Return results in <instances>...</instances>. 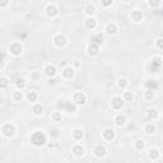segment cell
Wrapping results in <instances>:
<instances>
[{
  "label": "cell",
  "instance_id": "5b68a950",
  "mask_svg": "<svg viewBox=\"0 0 163 163\" xmlns=\"http://www.w3.org/2000/svg\"><path fill=\"white\" fill-rule=\"evenodd\" d=\"M1 133L4 134V136L12 138L14 135V133H16V126H14L13 124H5L1 129Z\"/></svg>",
  "mask_w": 163,
  "mask_h": 163
},
{
  "label": "cell",
  "instance_id": "b9f144b4",
  "mask_svg": "<svg viewBox=\"0 0 163 163\" xmlns=\"http://www.w3.org/2000/svg\"><path fill=\"white\" fill-rule=\"evenodd\" d=\"M5 68V60H4V57H0V70H3Z\"/></svg>",
  "mask_w": 163,
  "mask_h": 163
},
{
  "label": "cell",
  "instance_id": "ba28073f",
  "mask_svg": "<svg viewBox=\"0 0 163 163\" xmlns=\"http://www.w3.org/2000/svg\"><path fill=\"white\" fill-rule=\"evenodd\" d=\"M46 14H47V17H50V18H55V17H57V14H59V9H57L55 4H49V5L46 7Z\"/></svg>",
  "mask_w": 163,
  "mask_h": 163
},
{
  "label": "cell",
  "instance_id": "d6986e66",
  "mask_svg": "<svg viewBox=\"0 0 163 163\" xmlns=\"http://www.w3.org/2000/svg\"><path fill=\"white\" fill-rule=\"evenodd\" d=\"M85 27H87L88 30H94V28L97 27V21H96L93 17H89L87 21H85Z\"/></svg>",
  "mask_w": 163,
  "mask_h": 163
},
{
  "label": "cell",
  "instance_id": "f546056e",
  "mask_svg": "<svg viewBox=\"0 0 163 163\" xmlns=\"http://www.w3.org/2000/svg\"><path fill=\"white\" fill-rule=\"evenodd\" d=\"M9 85V79L7 76H0V89H5Z\"/></svg>",
  "mask_w": 163,
  "mask_h": 163
},
{
  "label": "cell",
  "instance_id": "3957f363",
  "mask_svg": "<svg viewBox=\"0 0 163 163\" xmlns=\"http://www.w3.org/2000/svg\"><path fill=\"white\" fill-rule=\"evenodd\" d=\"M161 66H162V57L161 56L153 57L150 61V68H149L152 73H158L161 70Z\"/></svg>",
  "mask_w": 163,
  "mask_h": 163
},
{
  "label": "cell",
  "instance_id": "7bdbcfd3",
  "mask_svg": "<svg viewBox=\"0 0 163 163\" xmlns=\"http://www.w3.org/2000/svg\"><path fill=\"white\" fill-rule=\"evenodd\" d=\"M121 1H124V3H129L130 0H121Z\"/></svg>",
  "mask_w": 163,
  "mask_h": 163
},
{
  "label": "cell",
  "instance_id": "60d3db41",
  "mask_svg": "<svg viewBox=\"0 0 163 163\" xmlns=\"http://www.w3.org/2000/svg\"><path fill=\"white\" fill-rule=\"evenodd\" d=\"M9 4V0H0V8H5L8 7Z\"/></svg>",
  "mask_w": 163,
  "mask_h": 163
},
{
  "label": "cell",
  "instance_id": "d4e9b609",
  "mask_svg": "<svg viewBox=\"0 0 163 163\" xmlns=\"http://www.w3.org/2000/svg\"><path fill=\"white\" fill-rule=\"evenodd\" d=\"M158 116H159V113H158V110H156V108L148 110V117H149V120H157Z\"/></svg>",
  "mask_w": 163,
  "mask_h": 163
},
{
  "label": "cell",
  "instance_id": "836d02e7",
  "mask_svg": "<svg viewBox=\"0 0 163 163\" xmlns=\"http://www.w3.org/2000/svg\"><path fill=\"white\" fill-rule=\"evenodd\" d=\"M31 79L33 82H38L41 79V73H40V71H37V70L32 71V73H31Z\"/></svg>",
  "mask_w": 163,
  "mask_h": 163
},
{
  "label": "cell",
  "instance_id": "2e32d148",
  "mask_svg": "<svg viewBox=\"0 0 163 163\" xmlns=\"http://www.w3.org/2000/svg\"><path fill=\"white\" fill-rule=\"evenodd\" d=\"M71 153L75 156V157H83L84 156V148L79 145V144H76L73 147V149H71Z\"/></svg>",
  "mask_w": 163,
  "mask_h": 163
},
{
  "label": "cell",
  "instance_id": "d6a6232c",
  "mask_svg": "<svg viewBox=\"0 0 163 163\" xmlns=\"http://www.w3.org/2000/svg\"><path fill=\"white\" fill-rule=\"evenodd\" d=\"M122 99H124V101H126V102H130V101L134 99V93H133V92H129V90H127V92L124 93Z\"/></svg>",
  "mask_w": 163,
  "mask_h": 163
},
{
  "label": "cell",
  "instance_id": "484cf974",
  "mask_svg": "<svg viewBox=\"0 0 163 163\" xmlns=\"http://www.w3.org/2000/svg\"><path fill=\"white\" fill-rule=\"evenodd\" d=\"M144 130H145V133L147 134H154L156 133V125L153 122H148L147 125H145V127H144Z\"/></svg>",
  "mask_w": 163,
  "mask_h": 163
},
{
  "label": "cell",
  "instance_id": "52a82bcc",
  "mask_svg": "<svg viewBox=\"0 0 163 163\" xmlns=\"http://www.w3.org/2000/svg\"><path fill=\"white\" fill-rule=\"evenodd\" d=\"M66 42H68V40H66V36L63 35V33H59V35H56L54 37V44L56 47H63L66 45Z\"/></svg>",
  "mask_w": 163,
  "mask_h": 163
},
{
  "label": "cell",
  "instance_id": "277c9868",
  "mask_svg": "<svg viewBox=\"0 0 163 163\" xmlns=\"http://www.w3.org/2000/svg\"><path fill=\"white\" fill-rule=\"evenodd\" d=\"M73 102L78 106H83V104L87 102V96H85L83 92H76L73 96Z\"/></svg>",
  "mask_w": 163,
  "mask_h": 163
},
{
  "label": "cell",
  "instance_id": "9a60e30c",
  "mask_svg": "<svg viewBox=\"0 0 163 163\" xmlns=\"http://www.w3.org/2000/svg\"><path fill=\"white\" fill-rule=\"evenodd\" d=\"M74 74H75V71L71 66H65V68L63 69V76L66 78V79H71L74 76Z\"/></svg>",
  "mask_w": 163,
  "mask_h": 163
},
{
  "label": "cell",
  "instance_id": "1f68e13d",
  "mask_svg": "<svg viewBox=\"0 0 163 163\" xmlns=\"http://www.w3.org/2000/svg\"><path fill=\"white\" fill-rule=\"evenodd\" d=\"M23 97H24V96H23V93L21 92V90H17V92L13 93V101L14 102H21V101L23 99Z\"/></svg>",
  "mask_w": 163,
  "mask_h": 163
},
{
  "label": "cell",
  "instance_id": "44dd1931",
  "mask_svg": "<svg viewBox=\"0 0 163 163\" xmlns=\"http://www.w3.org/2000/svg\"><path fill=\"white\" fill-rule=\"evenodd\" d=\"M115 122H116V125L122 127L124 125H126V117L122 116V115H117L116 117H115Z\"/></svg>",
  "mask_w": 163,
  "mask_h": 163
},
{
  "label": "cell",
  "instance_id": "ab89813d",
  "mask_svg": "<svg viewBox=\"0 0 163 163\" xmlns=\"http://www.w3.org/2000/svg\"><path fill=\"white\" fill-rule=\"evenodd\" d=\"M112 3H113V0H101V4H102V7H104V8L111 7Z\"/></svg>",
  "mask_w": 163,
  "mask_h": 163
},
{
  "label": "cell",
  "instance_id": "9c48e42d",
  "mask_svg": "<svg viewBox=\"0 0 163 163\" xmlns=\"http://www.w3.org/2000/svg\"><path fill=\"white\" fill-rule=\"evenodd\" d=\"M111 106H112L113 110L120 111V110L124 107V99H122V97H113L112 101H111Z\"/></svg>",
  "mask_w": 163,
  "mask_h": 163
},
{
  "label": "cell",
  "instance_id": "cb8c5ba5",
  "mask_svg": "<svg viewBox=\"0 0 163 163\" xmlns=\"http://www.w3.org/2000/svg\"><path fill=\"white\" fill-rule=\"evenodd\" d=\"M143 97H144L145 101H152L153 98H154V90H152V89H145V92L144 94H143Z\"/></svg>",
  "mask_w": 163,
  "mask_h": 163
},
{
  "label": "cell",
  "instance_id": "ffe728a7",
  "mask_svg": "<svg viewBox=\"0 0 163 163\" xmlns=\"http://www.w3.org/2000/svg\"><path fill=\"white\" fill-rule=\"evenodd\" d=\"M106 32L107 35H115L117 32V24L116 23H108L106 26Z\"/></svg>",
  "mask_w": 163,
  "mask_h": 163
},
{
  "label": "cell",
  "instance_id": "4fadbf2b",
  "mask_svg": "<svg viewBox=\"0 0 163 163\" xmlns=\"http://www.w3.org/2000/svg\"><path fill=\"white\" fill-rule=\"evenodd\" d=\"M130 18H131L133 22L139 23V22L143 21V13L140 10H133L131 14H130Z\"/></svg>",
  "mask_w": 163,
  "mask_h": 163
},
{
  "label": "cell",
  "instance_id": "ac0fdd59",
  "mask_svg": "<svg viewBox=\"0 0 163 163\" xmlns=\"http://www.w3.org/2000/svg\"><path fill=\"white\" fill-rule=\"evenodd\" d=\"M71 135H73L74 140L79 142V140H82V139L84 138V133H83V130H80V129H74L73 133H71Z\"/></svg>",
  "mask_w": 163,
  "mask_h": 163
},
{
  "label": "cell",
  "instance_id": "d590c367",
  "mask_svg": "<svg viewBox=\"0 0 163 163\" xmlns=\"http://www.w3.org/2000/svg\"><path fill=\"white\" fill-rule=\"evenodd\" d=\"M51 119L54 120L55 122L61 121V112H59V111H57V112H54V113H52V116H51Z\"/></svg>",
  "mask_w": 163,
  "mask_h": 163
},
{
  "label": "cell",
  "instance_id": "8fae6325",
  "mask_svg": "<svg viewBox=\"0 0 163 163\" xmlns=\"http://www.w3.org/2000/svg\"><path fill=\"white\" fill-rule=\"evenodd\" d=\"M106 153H107V149L104 148L103 145H96L93 148V154L97 157V158H102L106 156Z\"/></svg>",
  "mask_w": 163,
  "mask_h": 163
},
{
  "label": "cell",
  "instance_id": "6da1fadb",
  "mask_svg": "<svg viewBox=\"0 0 163 163\" xmlns=\"http://www.w3.org/2000/svg\"><path fill=\"white\" fill-rule=\"evenodd\" d=\"M31 142L35 147H44L47 143V136L45 135V133L42 131H36L32 134L31 136Z\"/></svg>",
  "mask_w": 163,
  "mask_h": 163
},
{
  "label": "cell",
  "instance_id": "8d00e7d4",
  "mask_svg": "<svg viewBox=\"0 0 163 163\" xmlns=\"http://www.w3.org/2000/svg\"><path fill=\"white\" fill-rule=\"evenodd\" d=\"M92 42H93V44H96V45H102L103 44V38H101L99 36H96V37H93L92 38Z\"/></svg>",
  "mask_w": 163,
  "mask_h": 163
},
{
  "label": "cell",
  "instance_id": "e575fe53",
  "mask_svg": "<svg viewBox=\"0 0 163 163\" xmlns=\"http://www.w3.org/2000/svg\"><path fill=\"white\" fill-rule=\"evenodd\" d=\"M148 5L150 8H158L161 5V0H148Z\"/></svg>",
  "mask_w": 163,
  "mask_h": 163
},
{
  "label": "cell",
  "instance_id": "74e56055",
  "mask_svg": "<svg viewBox=\"0 0 163 163\" xmlns=\"http://www.w3.org/2000/svg\"><path fill=\"white\" fill-rule=\"evenodd\" d=\"M85 12H87L88 16H93V14L96 13V8L93 5H88L87 8H85Z\"/></svg>",
  "mask_w": 163,
  "mask_h": 163
},
{
  "label": "cell",
  "instance_id": "e0dca14e",
  "mask_svg": "<svg viewBox=\"0 0 163 163\" xmlns=\"http://www.w3.org/2000/svg\"><path fill=\"white\" fill-rule=\"evenodd\" d=\"M45 74L49 76V78H54L56 75V66L55 65H47L45 68Z\"/></svg>",
  "mask_w": 163,
  "mask_h": 163
},
{
  "label": "cell",
  "instance_id": "603a6c76",
  "mask_svg": "<svg viewBox=\"0 0 163 163\" xmlns=\"http://www.w3.org/2000/svg\"><path fill=\"white\" fill-rule=\"evenodd\" d=\"M134 147H135V149L138 152H142L145 149V142L143 140V139H139V140L135 142V144H134Z\"/></svg>",
  "mask_w": 163,
  "mask_h": 163
},
{
  "label": "cell",
  "instance_id": "7c38bea8",
  "mask_svg": "<svg viewBox=\"0 0 163 163\" xmlns=\"http://www.w3.org/2000/svg\"><path fill=\"white\" fill-rule=\"evenodd\" d=\"M144 87H145V89H152L156 92V90L159 88V83H158L157 79H149L144 83Z\"/></svg>",
  "mask_w": 163,
  "mask_h": 163
},
{
  "label": "cell",
  "instance_id": "7402d4cb",
  "mask_svg": "<svg viewBox=\"0 0 163 163\" xmlns=\"http://www.w3.org/2000/svg\"><path fill=\"white\" fill-rule=\"evenodd\" d=\"M161 157V152L158 149H150L149 150V158L152 161H158Z\"/></svg>",
  "mask_w": 163,
  "mask_h": 163
},
{
  "label": "cell",
  "instance_id": "8992f818",
  "mask_svg": "<svg viewBox=\"0 0 163 163\" xmlns=\"http://www.w3.org/2000/svg\"><path fill=\"white\" fill-rule=\"evenodd\" d=\"M57 107L65 110V111H66V112H69V113H74V112L76 111V106H75V103H71V102L57 103Z\"/></svg>",
  "mask_w": 163,
  "mask_h": 163
},
{
  "label": "cell",
  "instance_id": "5bb4252c",
  "mask_svg": "<svg viewBox=\"0 0 163 163\" xmlns=\"http://www.w3.org/2000/svg\"><path fill=\"white\" fill-rule=\"evenodd\" d=\"M87 51H88V55H90V56H97L98 55V52H99V46L98 45H96V44H90L89 46H88V49H87Z\"/></svg>",
  "mask_w": 163,
  "mask_h": 163
},
{
  "label": "cell",
  "instance_id": "30bf717a",
  "mask_svg": "<svg viewBox=\"0 0 163 163\" xmlns=\"http://www.w3.org/2000/svg\"><path fill=\"white\" fill-rule=\"evenodd\" d=\"M115 135H116V133H115L113 129H104V130L102 131V136L104 140H107V142H111L115 139Z\"/></svg>",
  "mask_w": 163,
  "mask_h": 163
},
{
  "label": "cell",
  "instance_id": "f1b7e54d",
  "mask_svg": "<svg viewBox=\"0 0 163 163\" xmlns=\"http://www.w3.org/2000/svg\"><path fill=\"white\" fill-rule=\"evenodd\" d=\"M16 87H17L18 90H22L23 88H26V80L23 78H18L16 80Z\"/></svg>",
  "mask_w": 163,
  "mask_h": 163
},
{
  "label": "cell",
  "instance_id": "4316f807",
  "mask_svg": "<svg viewBox=\"0 0 163 163\" xmlns=\"http://www.w3.org/2000/svg\"><path fill=\"white\" fill-rule=\"evenodd\" d=\"M33 113L37 115V116H40V115L44 113V106H42L41 103H37L33 106Z\"/></svg>",
  "mask_w": 163,
  "mask_h": 163
},
{
  "label": "cell",
  "instance_id": "83f0119b",
  "mask_svg": "<svg viewBox=\"0 0 163 163\" xmlns=\"http://www.w3.org/2000/svg\"><path fill=\"white\" fill-rule=\"evenodd\" d=\"M117 85H119L120 89H126V87L129 85V82H127L126 78H119V80H117Z\"/></svg>",
  "mask_w": 163,
  "mask_h": 163
},
{
  "label": "cell",
  "instance_id": "f35d334b",
  "mask_svg": "<svg viewBox=\"0 0 163 163\" xmlns=\"http://www.w3.org/2000/svg\"><path fill=\"white\" fill-rule=\"evenodd\" d=\"M156 46H157V49H159V50L163 49V38H162V37H158V38H157Z\"/></svg>",
  "mask_w": 163,
  "mask_h": 163
},
{
  "label": "cell",
  "instance_id": "7a4b0ae2",
  "mask_svg": "<svg viewBox=\"0 0 163 163\" xmlns=\"http://www.w3.org/2000/svg\"><path fill=\"white\" fill-rule=\"evenodd\" d=\"M9 51H10V54L14 55V56H19L22 54L23 51V46L21 42H12L10 45H9Z\"/></svg>",
  "mask_w": 163,
  "mask_h": 163
},
{
  "label": "cell",
  "instance_id": "4dcf8cb0",
  "mask_svg": "<svg viewBox=\"0 0 163 163\" xmlns=\"http://www.w3.org/2000/svg\"><path fill=\"white\" fill-rule=\"evenodd\" d=\"M37 98H38V96H37L36 92H32V90H31V92L27 93V101H28V102H36Z\"/></svg>",
  "mask_w": 163,
  "mask_h": 163
}]
</instances>
